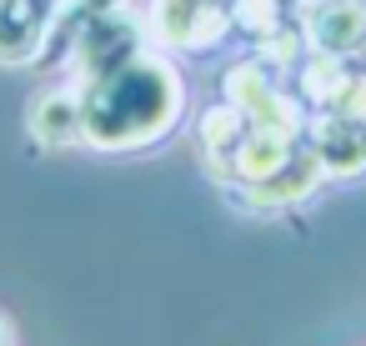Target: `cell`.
<instances>
[{
  "mask_svg": "<svg viewBox=\"0 0 366 346\" xmlns=\"http://www.w3.org/2000/svg\"><path fill=\"white\" fill-rule=\"evenodd\" d=\"M0 346H11V331H6V321H0Z\"/></svg>",
  "mask_w": 366,
  "mask_h": 346,
  "instance_id": "cell-1",
  "label": "cell"
}]
</instances>
